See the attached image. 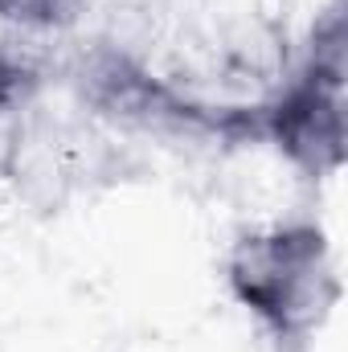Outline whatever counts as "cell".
<instances>
[{"mask_svg":"<svg viewBox=\"0 0 348 352\" xmlns=\"http://www.w3.org/2000/svg\"><path fill=\"white\" fill-rule=\"evenodd\" d=\"M230 295L279 344H307L340 303L328 234L312 221L270 226L234 242L226 258Z\"/></svg>","mask_w":348,"mask_h":352,"instance_id":"cell-1","label":"cell"},{"mask_svg":"<svg viewBox=\"0 0 348 352\" xmlns=\"http://www.w3.org/2000/svg\"><path fill=\"white\" fill-rule=\"evenodd\" d=\"M345 33L340 16L316 37L312 58L259 111L262 135L307 176H332L345 164Z\"/></svg>","mask_w":348,"mask_h":352,"instance_id":"cell-2","label":"cell"},{"mask_svg":"<svg viewBox=\"0 0 348 352\" xmlns=\"http://www.w3.org/2000/svg\"><path fill=\"white\" fill-rule=\"evenodd\" d=\"M87 0H0V21L25 33H62L78 25Z\"/></svg>","mask_w":348,"mask_h":352,"instance_id":"cell-3","label":"cell"},{"mask_svg":"<svg viewBox=\"0 0 348 352\" xmlns=\"http://www.w3.org/2000/svg\"><path fill=\"white\" fill-rule=\"evenodd\" d=\"M17 94H21V70L8 58H0V115L17 102Z\"/></svg>","mask_w":348,"mask_h":352,"instance_id":"cell-4","label":"cell"}]
</instances>
